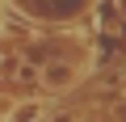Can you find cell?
<instances>
[{"label":"cell","instance_id":"cell-1","mask_svg":"<svg viewBox=\"0 0 126 122\" xmlns=\"http://www.w3.org/2000/svg\"><path fill=\"white\" fill-rule=\"evenodd\" d=\"M101 0H9V9L30 21V25H46V30H63V25H80L93 17V9Z\"/></svg>","mask_w":126,"mask_h":122},{"label":"cell","instance_id":"cell-2","mask_svg":"<svg viewBox=\"0 0 126 122\" xmlns=\"http://www.w3.org/2000/svg\"><path fill=\"white\" fill-rule=\"evenodd\" d=\"M59 114H63V105L46 93H9V97H0V122H50Z\"/></svg>","mask_w":126,"mask_h":122},{"label":"cell","instance_id":"cell-3","mask_svg":"<svg viewBox=\"0 0 126 122\" xmlns=\"http://www.w3.org/2000/svg\"><path fill=\"white\" fill-rule=\"evenodd\" d=\"M0 34H9V17H4V9H0Z\"/></svg>","mask_w":126,"mask_h":122}]
</instances>
